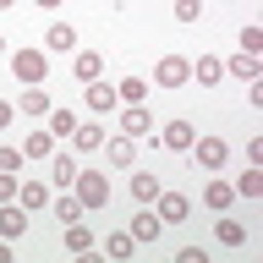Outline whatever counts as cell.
<instances>
[{
    "label": "cell",
    "mask_w": 263,
    "mask_h": 263,
    "mask_svg": "<svg viewBox=\"0 0 263 263\" xmlns=\"http://www.w3.org/2000/svg\"><path fill=\"white\" fill-rule=\"evenodd\" d=\"M71 71H77V82L104 77V55H99V49H71Z\"/></svg>",
    "instance_id": "15"
},
{
    "label": "cell",
    "mask_w": 263,
    "mask_h": 263,
    "mask_svg": "<svg viewBox=\"0 0 263 263\" xmlns=\"http://www.w3.org/2000/svg\"><path fill=\"white\" fill-rule=\"evenodd\" d=\"M148 88H154L148 77H121L115 82V99H121V104H148Z\"/></svg>",
    "instance_id": "23"
},
{
    "label": "cell",
    "mask_w": 263,
    "mask_h": 263,
    "mask_svg": "<svg viewBox=\"0 0 263 263\" xmlns=\"http://www.w3.org/2000/svg\"><path fill=\"white\" fill-rule=\"evenodd\" d=\"M66 252H71V258H88V252H93V230L82 225V219L66 225Z\"/></svg>",
    "instance_id": "20"
},
{
    "label": "cell",
    "mask_w": 263,
    "mask_h": 263,
    "mask_svg": "<svg viewBox=\"0 0 263 263\" xmlns=\"http://www.w3.org/2000/svg\"><path fill=\"white\" fill-rule=\"evenodd\" d=\"M104 159H110L115 170H132V159H137V137H126V132L104 137Z\"/></svg>",
    "instance_id": "8"
},
{
    "label": "cell",
    "mask_w": 263,
    "mask_h": 263,
    "mask_svg": "<svg viewBox=\"0 0 263 263\" xmlns=\"http://www.w3.org/2000/svg\"><path fill=\"white\" fill-rule=\"evenodd\" d=\"M192 137H197V126H192V121H181V115H170V121L159 126V143L170 148V154H186V148H192Z\"/></svg>",
    "instance_id": "6"
},
{
    "label": "cell",
    "mask_w": 263,
    "mask_h": 263,
    "mask_svg": "<svg viewBox=\"0 0 263 263\" xmlns=\"http://www.w3.org/2000/svg\"><path fill=\"white\" fill-rule=\"evenodd\" d=\"M77 121H82L77 110H49V137H71V132H77Z\"/></svg>",
    "instance_id": "27"
},
{
    "label": "cell",
    "mask_w": 263,
    "mask_h": 263,
    "mask_svg": "<svg viewBox=\"0 0 263 263\" xmlns=\"http://www.w3.org/2000/svg\"><path fill=\"white\" fill-rule=\"evenodd\" d=\"M159 214H154V209H137V214H132V241H137V247H154V241H159Z\"/></svg>",
    "instance_id": "9"
},
{
    "label": "cell",
    "mask_w": 263,
    "mask_h": 263,
    "mask_svg": "<svg viewBox=\"0 0 263 263\" xmlns=\"http://www.w3.org/2000/svg\"><path fill=\"white\" fill-rule=\"evenodd\" d=\"M203 16V0H176V22H197Z\"/></svg>",
    "instance_id": "32"
},
{
    "label": "cell",
    "mask_w": 263,
    "mask_h": 263,
    "mask_svg": "<svg viewBox=\"0 0 263 263\" xmlns=\"http://www.w3.org/2000/svg\"><path fill=\"white\" fill-rule=\"evenodd\" d=\"M0 49H6V39H0Z\"/></svg>",
    "instance_id": "38"
},
{
    "label": "cell",
    "mask_w": 263,
    "mask_h": 263,
    "mask_svg": "<svg viewBox=\"0 0 263 263\" xmlns=\"http://www.w3.org/2000/svg\"><path fill=\"white\" fill-rule=\"evenodd\" d=\"M132 247H137V241H132V230H115L110 241H104V252H110V258H132Z\"/></svg>",
    "instance_id": "29"
},
{
    "label": "cell",
    "mask_w": 263,
    "mask_h": 263,
    "mask_svg": "<svg viewBox=\"0 0 263 263\" xmlns=\"http://www.w3.org/2000/svg\"><path fill=\"white\" fill-rule=\"evenodd\" d=\"M148 209L159 214V225H181V219L192 214V197H186V192H164V186H159V197H154Z\"/></svg>",
    "instance_id": "5"
},
{
    "label": "cell",
    "mask_w": 263,
    "mask_h": 263,
    "mask_svg": "<svg viewBox=\"0 0 263 263\" xmlns=\"http://www.w3.org/2000/svg\"><path fill=\"white\" fill-rule=\"evenodd\" d=\"M71 192H77L82 214H88V209H104V203H110V176H104V170H77Z\"/></svg>",
    "instance_id": "2"
},
{
    "label": "cell",
    "mask_w": 263,
    "mask_h": 263,
    "mask_svg": "<svg viewBox=\"0 0 263 263\" xmlns=\"http://www.w3.org/2000/svg\"><path fill=\"white\" fill-rule=\"evenodd\" d=\"M219 77H225V61H219V55H197L192 61V82L197 88H219Z\"/></svg>",
    "instance_id": "16"
},
{
    "label": "cell",
    "mask_w": 263,
    "mask_h": 263,
    "mask_svg": "<svg viewBox=\"0 0 263 263\" xmlns=\"http://www.w3.org/2000/svg\"><path fill=\"white\" fill-rule=\"evenodd\" d=\"M71 49H77V28H71V22H49L44 55H71Z\"/></svg>",
    "instance_id": "12"
},
{
    "label": "cell",
    "mask_w": 263,
    "mask_h": 263,
    "mask_svg": "<svg viewBox=\"0 0 263 263\" xmlns=\"http://www.w3.org/2000/svg\"><path fill=\"white\" fill-rule=\"evenodd\" d=\"M132 197L148 209V203L159 197V176H148V170H132Z\"/></svg>",
    "instance_id": "25"
},
{
    "label": "cell",
    "mask_w": 263,
    "mask_h": 263,
    "mask_svg": "<svg viewBox=\"0 0 263 263\" xmlns=\"http://www.w3.org/2000/svg\"><path fill=\"white\" fill-rule=\"evenodd\" d=\"M0 263H11V247H6V236H0Z\"/></svg>",
    "instance_id": "36"
},
{
    "label": "cell",
    "mask_w": 263,
    "mask_h": 263,
    "mask_svg": "<svg viewBox=\"0 0 263 263\" xmlns=\"http://www.w3.org/2000/svg\"><path fill=\"white\" fill-rule=\"evenodd\" d=\"M203 203H209L214 214H225L230 203H236V186H230V181H219V176H214L209 186H203Z\"/></svg>",
    "instance_id": "21"
},
{
    "label": "cell",
    "mask_w": 263,
    "mask_h": 263,
    "mask_svg": "<svg viewBox=\"0 0 263 263\" xmlns=\"http://www.w3.org/2000/svg\"><path fill=\"white\" fill-rule=\"evenodd\" d=\"M214 236H219V247H247V225L225 219V214H214Z\"/></svg>",
    "instance_id": "22"
},
{
    "label": "cell",
    "mask_w": 263,
    "mask_h": 263,
    "mask_svg": "<svg viewBox=\"0 0 263 263\" xmlns=\"http://www.w3.org/2000/svg\"><path fill=\"white\" fill-rule=\"evenodd\" d=\"M33 6H39V11H61L66 0H33Z\"/></svg>",
    "instance_id": "35"
},
{
    "label": "cell",
    "mask_w": 263,
    "mask_h": 263,
    "mask_svg": "<svg viewBox=\"0 0 263 263\" xmlns=\"http://www.w3.org/2000/svg\"><path fill=\"white\" fill-rule=\"evenodd\" d=\"M186 154H192V159H197V164H203V170L214 176V170H225V159H230V143L219 137V132H197Z\"/></svg>",
    "instance_id": "3"
},
{
    "label": "cell",
    "mask_w": 263,
    "mask_h": 263,
    "mask_svg": "<svg viewBox=\"0 0 263 263\" xmlns=\"http://www.w3.org/2000/svg\"><path fill=\"white\" fill-rule=\"evenodd\" d=\"M11 77L22 82V88H33V82H49V55H44L39 44L11 49Z\"/></svg>",
    "instance_id": "1"
},
{
    "label": "cell",
    "mask_w": 263,
    "mask_h": 263,
    "mask_svg": "<svg viewBox=\"0 0 263 263\" xmlns=\"http://www.w3.org/2000/svg\"><path fill=\"white\" fill-rule=\"evenodd\" d=\"M154 82H159V88H186V82H192V61H186V55H159Z\"/></svg>",
    "instance_id": "4"
},
{
    "label": "cell",
    "mask_w": 263,
    "mask_h": 263,
    "mask_svg": "<svg viewBox=\"0 0 263 263\" xmlns=\"http://www.w3.org/2000/svg\"><path fill=\"white\" fill-rule=\"evenodd\" d=\"M49 214H55L61 225H71V219H82V203H77V192H61V197H49Z\"/></svg>",
    "instance_id": "26"
},
{
    "label": "cell",
    "mask_w": 263,
    "mask_h": 263,
    "mask_svg": "<svg viewBox=\"0 0 263 263\" xmlns=\"http://www.w3.org/2000/svg\"><path fill=\"white\" fill-rule=\"evenodd\" d=\"M49 154H55V137L49 132H28L22 137V159H49Z\"/></svg>",
    "instance_id": "24"
},
{
    "label": "cell",
    "mask_w": 263,
    "mask_h": 263,
    "mask_svg": "<svg viewBox=\"0 0 263 263\" xmlns=\"http://www.w3.org/2000/svg\"><path fill=\"white\" fill-rule=\"evenodd\" d=\"M225 77H241V82H258L263 77V66H258V55H247V49H236L225 61Z\"/></svg>",
    "instance_id": "19"
},
{
    "label": "cell",
    "mask_w": 263,
    "mask_h": 263,
    "mask_svg": "<svg viewBox=\"0 0 263 263\" xmlns=\"http://www.w3.org/2000/svg\"><path fill=\"white\" fill-rule=\"evenodd\" d=\"M236 197H263V164H252V170L236 181Z\"/></svg>",
    "instance_id": "28"
},
{
    "label": "cell",
    "mask_w": 263,
    "mask_h": 263,
    "mask_svg": "<svg viewBox=\"0 0 263 263\" xmlns=\"http://www.w3.org/2000/svg\"><path fill=\"white\" fill-rule=\"evenodd\" d=\"M0 203H16V176L11 170H0Z\"/></svg>",
    "instance_id": "33"
},
{
    "label": "cell",
    "mask_w": 263,
    "mask_h": 263,
    "mask_svg": "<svg viewBox=\"0 0 263 263\" xmlns=\"http://www.w3.org/2000/svg\"><path fill=\"white\" fill-rule=\"evenodd\" d=\"M28 219L33 214L22 209V203H0V236H6V241H16V236L28 230Z\"/></svg>",
    "instance_id": "14"
},
{
    "label": "cell",
    "mask_w": 263,
    "mask_h": 263,
    "mask_svg": "<svg viewBox=\"0 0 263 263\" xmlns=\"http://www.w3.org/2000/svg\"><path fill=\"white\" fill-rule=\"evenodd\" d=\"M236 44H241L247 55H263V28H252V22H247V28L236 33Z\"/></svg>",
    "instance_id": "30"
},
{
    "label": "cell",
    "mask_w": 263,
    "mask_h": 263,
    "mask_svg": "<svg viewBox=\"0 0 263 263\" xmlns=\"http://www.w3.org/2000/svg\"><path fill=\"white\" fill-rule=\"evenodd\" d=\"M11 6H16V0H0V11H11Z\"/></svg>",
    "instance_id": "37"
},
{
    "label": "cell",
    "mask_w": 263,
    "mask_h": 263,
    "mask_svg": "<svg viewBox=\"0 0 263 263\" xmlns=\"http://www.w3.org/2000/svg\"><path fill=\"white\" fill-rule=\"evenodd\" d=\"M16 110H22V115H39V121H44V115L55 110V104H49V88H44V82L22 88V93H16Z\"/></svg>",
    "instance_id": "10"
},
{
    "label": "cell",
    "mask_w": 263,
    "mask_h": 263,
    "mask_svg": "<svg viewBox=\"0 0 263 263\" xmlns=\"http://www.w3.org/2000/svg\"><path fill=\"white\" fill-rule=\"evenodd\" d=\"M11 115H16V104H6V99H0V132L11 126Z\"/></svg>",
    "instance_id": "34"
},
{
    "label": "cell",
    "mask_w": 263,
    "mask_h": 263,
    "mask_svg": "<svg viewBox=\"0 0 263 263\" xmlns=\"http://www.w3.org/2000/svg\"><path fill=\"white\" fill-rule=\"evenodd\" d=\"M49 170H55V176H49V186H61V192H66V186L77 181L82 164H77V154H61V148H55V154H49Z\"/></svg>",
    "instance_id": "13"
},
{
    "label": "cell",
    "mask_w": 263,
    "mask_h": 263,
    "mask_svg": "<svg viewBox=\"0 0 263 263\" xmlns=\"http://www.w3.org/2000/svg\"><path fill=\"white\" fill-rule=\"evenodd\" d=\"M16 203H22V209L28 214H39V209H49V186L39 176H28V181H16Z\"/></svg>",
    "instance_id": "11"
},
{
    "label": "cell",
    "mask_w": 263,
    "mask_h": 263,
    "mask_svg": "<svg viewBox=\"0 0 263 263\" xmlns=\"http://www.w3.org/2000/svg\"><path fill=\"white\" fill-rule=\"evenodd\" d=\"M82 93H88V115H110L121 99H115V82L93 77V82H82Z\"/></svg>",
    "instance_id": "7"
},
{
    "label": "cell",
    "mask_w": 263,
    "mask_h": 263,
    "mask_svg": "<svg viewBox=\"0 0 263 263\" xmlns=\"http://www.w3.org/2000/svg\"><path fill=\"white\" fill-rule=\"evenodd\" d=\"M0 170H11V176H16V170H22V148L0 143Z\"/></svg>",
    "instance_id": "31"
},
{
    "label": "cell",
    "mask_w": 263,
    "mask_h": 263,
    "mask_svg": "<svg viewBox=\"0 0 263 263\" xmlns=\"http://www.w3.org/2000/svg\"><path fill=\"white\" fill-rule=\"evenodd\" d=\"M121 132H126V137H148V132H154L148 104H126V110H121Z\"/></svg>",
    "instance_id": "18"
},
{
    "label": "cell",
    "mask_w": 263,
    "mask_h": 263,
    "mask_svg": "<svg viewBox=\"0 0 263 263\" xmlns=\"http://www.w3.org/2000/svg\"><path fill=\"white\" fill-rule=\"evenodd\" d=\"M104 137H110V132L99 126V121H77V132H71V148H77V154H93V148H104Z\"/></svg>",
    "instance_id": "17"
}]
</instances>
